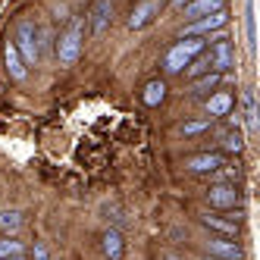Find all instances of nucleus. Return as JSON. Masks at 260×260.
<instances>
[{
  "mask_svg": "<svg viewBox=\"0 0 260 260\" xmlns=\"http://www.w3.org/2000/svg\"><path fill=\"white\" fill-rule=\"evenodd\" d=\"M16 50H19V57L25 66H38L41 63V28L35 25L31 19H22L16 25Z\"/></svg>",
  "mask_w": 260,
  "mask_h": 260,
  "instance_id": "1",
  "label": "nucleus"
},
{
  "mask_svg": "<svg viewBox=\"0 0 260 260\" xmlns=\"http://www.w3.org/2000/svg\"><path fill=\"white\" fill-rule=\"evenodd\" d=\"M198 53H204V41H198V38H185V41H179L170 53H166V72H173V76H176V72H182L185 66H188L194 57H198Z\"/></svg>",
  "mask_w": 260,
  "mask_h": 260,
  "instance_id": "2",
  "label": "nucleus"
},
{
  "mask_svg": "<svg viewBox=\"0 0 260 260\" xmlns=\"http://www.w3.org/2000/svg\"><path fill=\"white\" fill-rule=\"evenodd\" d=\"M79 53H82V19H76L69 25V31L60 38V44H57V60H60V66H72L79 60Z\"/></svg>",
  "mask_w": 260,
  "mask_h": 260,
  "instance_id": "3",
  "label": "nucleus"
},
{
  "mask_svg": "<svg viewBox=\"0 0 260 260\" xmlns=\"http://www.w3.org/2000/svg\"><path fill=\"white\" fill-rule=\"evenodd\" d=\"M110 19H113V4H110V0H94V7H91V13H88L91 35H104V28L110 25Z\"/></svg>",
  "mask_w": 260,
  "mask_h": 260,
  "instance_id": "4",
  "label": "nucleus"
},
{
  "mask_svg": "<svg viewBox=\"0 0 260 260\" xmlns=\"http://www.w3.org/2000/svg\"><path fill=\"white\" fill-rule=\"evenodd\" d=\"M160 0H141V4H135L132 16H128V28H144L147 22H154V16L160 13Z\"/></svg>",
  "mask_w": 260,
  "mask_h": 260,
  "instance_id": "5",
  "label": "nucleus"
},
{
  "mask_svg": "<svg viewBox=\"0 0 260 260\" xmlns=\"http://www.w3.org/2000/svg\"><path fill=\"white\" fill-rule=\"evenodd\" d=\"M222 4H226V0H191V4H185V16H188L191 22H198V19H204V16L219 13Z\"/></svg>",
  "mask_w": 260,
  "mask_h": 260,
  "instance_id": "6",
  "label": "nucleus"
},
{
  "mask_svg": "<svg viewBox=\"0 0 260 260\" xmlns=\"http://www.w3.org/2000/svg\"><path fill=\"white\" fill-rule=\"evenodd\" d=\"M207 251L216 260H241V248L235 245V241H226V238H210L207 241Z\"/></svg>",
  "mask_w": 260,
  "mask_h": 260,
  "instance_id": "7",
  "label": "nucleus"
},
{
  "mask_svg": "<svg viewBox=\"0 0 260 260\" xmlns=\"http://www.w3.org/2000/svg\"><path fill=\"white\" fill-rule=\"evenodd\" d=\"M207 198H210L213 207H219V210H229V207L238 204V191L232 188V185H213V188L207 191Z\"/></svg>",
  "mask_w": 260,
  "mask_h": 260,
  "instance_id": "8",
  "label": "nucleus"
},
{
  "mask_svg": "<svg viewBox=\"0 0 260 260\" xmlns=\"http://www.w3.org/2000/svg\"><path fill=\"white\" fill-rule=\"evenodd\" d=\"M216 47H213V53H210V63H213V72H226L229 66H232V53H229V41L222 38V35H216Z\"/></svg>",
  "mask_w": 260,
  "mask_h": 260,
  "instance_id": "9",
  "label": "nucleus"
},
{
  "mask_svg": "<svg viewBox=\"0 0 260 260\" xmlns=\"http://www.w3.org/2000/svg\"><path fill=\"white\" fill-rule=\"evenodd\" d=\"M185 166H188L191 173H216L219 166H222V157L219 154H198V157L185 160Z\"/></svg>",
  "mask_w": 260,
  "mask_h": 260,
  "instance_id": "10",
  "label": "nucleus"
},
{
  "mask_svg": "<svg viewBox=\"0 0 260 260\" xmlns=\"http://www.w3.org/2000/svg\"><path fill=\"white\" fill-rule=\"evenodd\" d=\"M4 57H7V69H10V76H13L16 82H22L28 72H25V63H22V57H19V50H16V44H13V41H7Z\"/></svg>",
  "mask_w": 260,
  "mask_h": 260,
  "instance_id": "11",
  "label": "nucleus"
},
{
  "mask_svg": "<svg viewBox=\"0 0 260 260\" xmlns=\"http://www.w3.org/2000/svg\"><path fill=\"white\" fill-rule=\"evenodd\" d=\"M222 25H226V10H219V13H213V16H204V19L191 22V25H188V35H198V31H216V28H222Z\"/></svg>",
  "mask_w": 260,
  "mask_h": 260,
  "instance_id": "12",
  "label": "nucleus"
},
{
  "mask_svg": "<svg viewBox=\"0 0 260 260\" xmlns=\"http://www.w3.org/2000/svg\"><path fill=\"white\" fill-rule=\"evenodd\" d=\"M104 254L110 260H122V235L116 229H107L104 232Z\"/></svg>",
  "mask_w": 260,
  "mask_h": 260,
  "instance_id": "13",
  "label": "nucleus"
},
{
  "mask_svg": "<svg viewBox=\"0 0 260 260\" xmlns=\"http://www.w3.org/2000/svg\"><path fill=\"white\" fill-rule=\"evenodd\" d=\"M19 229H22V213L19 210H0V232H7V238H10Z\"/></svg>",
  "mask_w": 260,
  "mask_h": 260,
  "instance_id": "14",
  "label": "nucleus"
},
{
  "mask_svg": "<svg viewBox=\"0 0 260 260\" xmlns=\"http://www.w3.org/2000/svg\"><path fill=\"white\" fill-rule=\"evenodd\" d=\"M216 85H219V72H204L191 82V94H210Z\"/></svg>",
  "mask_w": 260,
  "mask_h": 260,
  "instance_id": "15",
  "label": "nucleus"
},
{
  "mask_svg": "<svg viewBox=\"0 0 260 260\" xmlns=\"http://www.w3.org/2000/svg\"><path fill=\"white\" fill-rule=\"evenodd\" d=\"M232 110V98L226 94V91H219V94H213L210 101H207V113L210 116H226Z\"/></svg>",
  "mask_w": 260,
  "mask_h": 260,
  "instance_id": "16",
  "label": "nucleus"
},
{
  "mask_svg": "<svg viewBox=\"0 0 260 260\" xmlns=\"http://www.w3.org/2000/svg\"><path fill=\"white\" fill-rule=\"evenodd\" d=\"M163 98H166V85L160 79L147 82V88H144V104L147 107H157V104H163Z\"/></svg>",
  "mask_w": 260,
  "mask_h": 260,
  "instance_id": "17",
  "label": "nucleus"
},
{
  "mask_svg": "<svg viewBox=\"0 0 260 260\" xmlns=\"http://www.w3.org/2000/svg\"><path fill=\"white\" fill-rule=\"evenodd\" d=\"M245 31H248V47H257V22H254V0H248V10H245Z\"/></svg>",
  "mask_w": 260,
  "mask_h": 260,
  "instance_id": "18",
  "label": "nucleus"
},
{
  "mask_svg": "<svg viewBox=\"0 0 260 260\" xmlns=\"http://www.w3.org/2000/svg\"><path fill=\"white\" fill-rule=\"evenodd\" d=\"M201 219H204V226H210L216 232H226V235H235L238 232L235 222H226V219H219V216H201Z\"/></svg>",
  "mask_w": 260,
  "mask_h": 260,
  "instance_id": "19",
  "label": "nucleus"
},
{
  "mask_svg": "<svg viewBox=\"0 0 260 260\" xmlns=\"http://www.w3.org/2000/svg\"><path fill=\"white\" fill-rule=\"evenodd\" d=\"M188 72H191L194 79H198V76H204V72H213V63H210V53H204V57H201V53H198V60H191V63H188Z\"/></svg>",
  "mask_w": 260,
  "mask_h": 260,
  "instance_id": "20",
  "label": "nucleus"
},
{
  "mask_svg": "<svg viewBox=\"0 0 260 260\" xmlns=\"http://www.w3.org/2000/svg\"><path fill=\"white\" fill-rule=\"evenodd\" d=\"M16 254H22V241H16V238H4V241H0V260L16 257Z\"/></svg>",
  "mask_w": 260,
  "mask_h": 260,
  "instance_id": "21",
  "label": "nucleus"
},
{
  "mask_svg": "<svg viewBox=\"0 0 260 260\" xmlns=\"http://www.w3.org/2000/svg\"><path fill=\"white\" fill-rule=\"evenodd\" d=\"M222 147H226V151H241V147H245V141H241V132H238V128H232V132H226V135H222Z\"/></svg>",
  "mask_w": 260,
  "mask_h": 260,
  "instance_id": "22",
  "label": "nucleus"
},
{
  "mask_svg": "<svg viewBox=\"0 0 260 260\" xmlns=\"http://www.w3.org/2000/svg\"><path fill=\"white\" fill-rule=\"evenodd\" d=\"M245 116H248V128H254L257 125V113H254V91H245Z\"/></svg>",
  "mask_w": 260,
  "mask_h": 260,
  "instance_id": "23",
  "label": "nucleus"
},
{
  "mask_svg": "<svg viewBox=\"0 0 260 260\" xmlns=\"http://www.w3.org/2000/svg\"><path fill=\"white\" fill-rule=\"evenodd\" d=\"M204 128H207V122H188L182 132H185V135H198V132H204Z\"/></svg>",
  "mask_w": 260,
  "mask_h": 260,
  "instance_id": "24",
  "label": "nucleus"
},
{
  "mask_svg": "<svg viewBox=\"0 0 260 260\" xmlns=\"http://www.w3.org/2000/svg\"><path fill=\"white\" fill-rule=\"evenodd\" d=\"M35 260H50V257H47V245H41V241L35 245Z\"/></svg>",
  "mask_w": 260,
  "mask_h": 260,
  "instance_id": "25",
  "label": "nucleus"
},
{
  "mask_svg": "<svg viewBox=\"0 0 260 260\" xmlns=\"http://www.w3.org/2000/svg\"><path fill=\"white\" fill-rule=\"evenodd\" d=\"M173 4H176V7H185V4H191V0H173Z\"/></svg>",
  "mask_w": 260,
  "mask_h": 260,
  "instance_id": "26",
  "label": "nucleus"
},
{
  "mask_svg": "<svg viewBox=\"0 0 260 260\" xmlns=\"http://www.w3.org/2000/svg\"><path fill=\"white\" fill-rule=\"evenodd\" d=\"M7 260H25V254H16V257H7Z\"/></svg>",
  "mask_w": 260,
  "mask_h": 260,
  "instance_id": "27",
  "label": "nucleus"
},
{
  "mask_svg": "<svg viewBox=\"0 0 260 260\" xmlns=\"http://www.w3.org/2000/svg\"><path fill=\"white\" fill-rule=\"evenodd\" d=\"M210 260H216V257H210Z\"/></svg>",
  "mask_w": 260,
  "mask_h": 260,
  "instance_id": "28",
  "label": "nucleus"
}]
</instances>
